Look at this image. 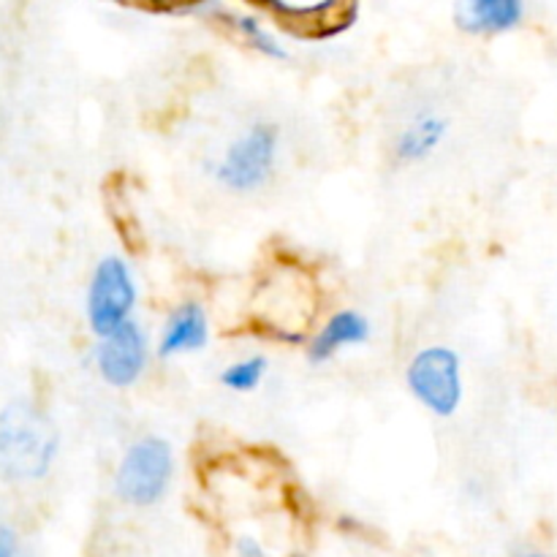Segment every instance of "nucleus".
<instances>
[{"mask_svg":"<svg viewBox=\"0 0 557 557\" xmlns=\"http://www.w3.org/2000/svg\"><path fill=\"white\" fill-rule=\"evenodd\" d=\"M60 455V433L41 406L27 397L0 408V479L36 484L52 473Z\"/></svg>","mask_w":557,"mask_h":557,"instance_id":"obj_1","label":"nucleus"},{"mask_svg":"<svg viewBox=\"0 0 557 557\" xmlns=\"http://www.w3.org/2000/svg\"><path fill=\"white\" fill-rule=\"evenodd\" d=\"M315 286L299 267L275 264L253 294L256 324L283 343H308L315 319Z\"/></svg>","mask_w":557,"mask_h":557,"instance_id":"obj_2","label":"nucleus"},{"mask_svg":"<svg viewBox=\"0 0 557 557\" xmlns=\"http://www.w3.org/2000/svg\"><path fill=\"white\" fill-rule=\"evenodd\" d=\"M277 158H281V131L275 123L256 120L223 147L210 174L228 194L248 196L270 185L277 172Z\"/></svg>","mask_w":557,"mask_h":557,"instance_id":"obj_3","label":"nucleus"},{"mask_svg":"<svg viewBox=\"0 0 557 557\" xmlns=\"http://www.w3.org/2000/svg\"><path fill=\"white\" fill-rule=\"evenodd\" d=\"M177 471L174 449L166 438L141 435L128 444L114 468V495L131 509H152L169 495Z\"/></svg>","mask_w":557,"mask_h":557,"instance_id":"obj_4","label":"nucleus"},{"mask_svg":"<svg viewBox=\"0 0 557 557\" xmlns=\"http://www.w3.org/2000/svg\"><path fill=\"white\" fill-rule=\"evenodd\" d=\"M406 386L424 411L435 419H451L466 400L462 357L444 343L419 348L408 359Z\"/></svg>","mask_w":557,"mask_h":557,"instance_id":"obj_5","label":"nucleus"},{"mask_svg":"<svg viewBox=\"0 0 557 557\" xmlns=\"http://www.w3.org/2000/svg\"><path fill=\"white\" fill-rule=\"evenodd\" d=\"M139 283L128 261L107 253L96 261L85 288V324L92 337H103L136 319Z\"/></svg>","mask_w":557,"mask_h":557,"instance_id":"obj_6","label":"nucleus"},{"mask_svg":"<svg viewBox=\"0 0 557 557\" xmlns=\"http://www.w3.org/2000/svg\"><path fill=\"white\" fill-rule=\"evenodd\" d=\"M150 337L141 321L131 319L109 335L96 337L92 368L109 389H131L150 368Z\"/></svg>","mask_w":557,"mask_h":557,"instance_id":"obj_7","label":"nucleus"},{"mask_svg":"<svg viewBox=\"0 0 557 557\" xmlns=\"http://www.w3.org/2000/svg\"><path fill=\"white\" fill-rule=\"evenodd\" d=\"M210 335L212 324L205 305L199 299H185V302L174 305L163 319L156 341V354L163 362L190 357V354H199L210 346Z\"/></svg>","mask_w":557,"mask_h":557,"instance_id":"obj_8","label":"nucleus"},{"mask_svg":"<svg viewBox=\"0 0 557 557\" xmlns=\"http://www.w3.org/2000/svg\"><path fill=\"white\" fill-rule=\"evenodd\" d=\"M373 337V324L364 313L354 308H341L326 315L313 332H310L305 351L310 364H326L343 351L364 346Z\"/></svg>","mask_w":557,"mask_h":557,"instance_id":"obj_9","label":"nucleus"},{"mask_svg":"<svg viewBox=\"0 0 557 557\" xmlns=\"http://www.w3.org/2000/svg\"><path fill=\"white\" fill-rule=\"evenodd\" d=\"M449 139V117L433 109H422L400 125L392 141V158L400 166H419L430 161Z\"/></svg>","mask_w":557,"mask_h":557,"instance_id":"obj_10","label":"nucleus"},{"mask_svg":"<svg viewBox=\"0 0 557 557\" xmlns=\"http://www.w3.org/2000/svg\"><path fill=\"white\" fill-rule=\"evenodd\" d=\"M525 0H457L455 22L468 36H504L520 27Z\"/></svg>","mask_w":557,"mask_h":557,"instance_id":"obj_11","label":"nucleus"},{"mask_svg":"<svg viewBox=\"0 0 557 557\" xmlns=\"http://www.w3.org/2000/svg\"><path fill=\"white\" fill-rule=\"evenodd\" d=\"M267 373H270V359L264 354H248L221 370V386L234 395H250L264 384Z\"/></svg>","mask_w":557,"mask_h":557,"instance_id":"obj_12","label":"nucleus"},{"mask_svg":"<svg viewBox=\"0 0 557 557\" xmlns=\"http://www.w3.org/2000/svg\"><path fill=\"white\" fill-rule=\"evenodd\" d=\"M234 27H237V33L243 36V41L250 44V47H253L259 54H264V58L270 60L286 58V47L281 44V38L272 36V33L267 30L256 16H239V20H234Z\"/></svg>","mask_w":557,"mask_h":557,"instance_id":"obj_13","label":"nucleus"},{"mask_svg":"<svg viewBox=\"0 0 557 557\" xmlns=\"http://www.w3.org/2000/svg\"><path fill=\"white\" fill-rule=\"evenodd\" d=\"M232 553L234 557H270L267 544L259 536H253V533H243V536L234 539Z\"/></svg>","mask_w":557,"mask_h":557,"instance_id":"obj_14","label":"nucleus"},{"mask_svg":"<svg viewBox=\"0 0 557 557\" xmlns=\"http://www.w3.org/2000/svg\"><path fill=\"white\" fill-rule=\"evenodd\" d=\"M0 557H22V542L11 525L0 522Z\"/></svg>","mask_w":557,"mask_h":557,"instance_id":"obj_15","label":"nucleus"},{"mask_svg":"<svg viewBox=\"0 0 557 557\" xmlns=\"http://www.w3.org/2000/svg\"><path fill=\"white\" fill-rule=\"evenodd\" d=\"M517 557H549L547 553H542V549H522Z\"/></svg>","mask_w":557,"mask_h":557,"instance_id":"obj_16","label":"nucleus"},{"mask_svg":"<svg viewBox=\"0 0 557 557\" xmlns=\"http://www.w3.org/2000/svg\"><path fill=\"white\" fill-rule=\"evenodd\" d=\"M292 557H308V555H299V553H297V555H292Z\"/></svg>","mask_w":557,"mask_h":557,"instance_id":"obj_17","label":"nucleus"}]
</instances>
